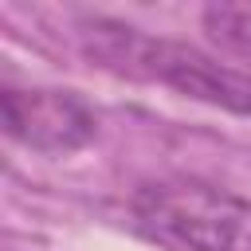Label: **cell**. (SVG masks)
I'll return each instance as SVG.
<instances>
[{
  "instance_id": "7a4b0ae2",
  "label": "cell",
  "mask_w": 251,
  "mask_h": 251,
  "mask_svg": "<svg viewBox=\"0 0 251 251\" xmlns=\"http://www.w3.org/2000/svg\"><path fill=\"white\" fill-rule=\"evenodd\" d=\"M129 216L165 251H251V200L200 176L145 180L129 200Z\"/></svg>"
},
{
  "instance_id": "3957f363",
  "label": "cell",
  "mask_w": 251,
  "mask_h": 251,
  "mask_svg": "<svg viewBox=\"0 0 251 251\" xmlns=\"http://www.w3.org/2000/svg\"><path fill=\"white\" fill-rule=\"evenodd\" d=\"M0 122L16 145L47 157L78 153L98 133V114L86 106V98L55 86H4Z\"/></svg>"
},
{
  "instance_id": "277c9868",
  "label": "cell",
  "mask_w": 251,
  "mask_h": 251,
  "mask_svg": "<svg viewBox=\"0 0 251 251\" xmlns=\"http://www.w3.org/2000/svg\"><path fill=\"white\" fill-rule=\"evenodd\" d=\"M200 24L220 51L243 59L251 71V4H208Z\"/></svg>"
},
{
  "instance_id": "6da1fadb",
  "label": "cell",
  "mask_w": 251,
  "mask_h": 251,
  "mask_svg": "<svg viewBox=\"0 0 251 251\" xmlns=\"http://www.w3.org/2000/svg\"><path fill=\"white\" fill-rule=\"evenodd\" d=\"M78 43H82V55L94 59L102 71L161 82L184 98L251 118V71L247 67H231L192 43L145 35L129 24L102 20V16L78 24Z\"/></svg>"
}]
</instances>
